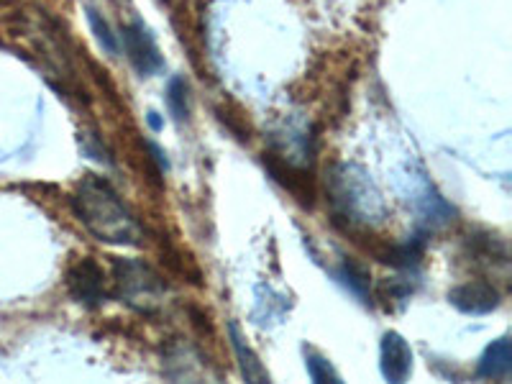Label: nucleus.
<instances>
[{"mask_svg": "<svg viewBox=\"0 0 512 384\" xmlns=\"http://www.w3.org/2000/svg\"><path fill=\"white\" fill-rule=\"evenodd\" d=\"M72 208L95 239L113 246H139L141 226L116 187L98 175H85L72 195Z\"/></svg>", "mask_w": 512, "mask_h": 384, "instance_id": "nucleus-1", "label": "nucleus"}, {"mask_svg": "<svg viewBox=\"0 0 512 384\" xmlns=\"http://www.w3.org/2000/svg\"><path fill=\"white\" fill-rule=\"evenodd\" d=\"M328 198L338 218L349 223L382 221V198L377 187L354 164H338L328 177Z\"/></svg>", "mask_w": 512, "mask_h": 384, "instance_id": "nucleus-2", "label": "nucleus"}, {"mask_svg": "<svg viewBox=\"0 0 512 384\" xmlns=\"http://www.w3.org/2000/svg\"><path fill=\"white\" fill-rule=\"evenodd\" d=\"M113 285L121 303L139 313L152 315L167 303V285L146 262L139 259H116L113 264Z\"/></svg>", "mask_w": 512, "mask_h": 384, "instance_id": "nucleus-3", "label": "nucleus"}, {"mask_svg": "<svg viewBox=\"0 0 512 384\" xmlns=\"http://www.w3.org/2000/svg\"><path fill=\"white\" fill-rule=\"evenodd\" d=\"M121 47L126 52L128 62L134 64V70L141 77H152L154 72H159L164 67L157 41H154V36L149 34V29L141 21L123 26L121 36H118V49Z\"/></svg>", "mask_w": 512, "mask_h": 384, "instance_id": "nucleus-4", "label": "nucleus"}, {"mask_svg": "<svg viewBox=\"0 0 512 384\" xmlns=\"http://www.w3.org/2000/svg\"><path fill=\"white\" fill-rule=\"evenodd\" d=\"M67 290H70L72 300L85 308H100L108 297L105 290V274L98 262L93 259H82L75 267L67 272Z\"/></svg>", "mask_w": 512, "mask_h": 384, "instance_id": "nucleus-5", "label": "nucleus"}, {"mask_svg": "<svg viewBox=\"0 0 512 384\" xmlns=\"http://www.w3.org/2000/svg\"><path fill=\"white\" fill-rule=\"evenodd\" d=\"M379 369H382V377L392 384L408 382L410 374H413V349L400 333L390 331L382 336V344H379Z\"/></svg>", "mask_w": 512, "mask_h": 384, "instance_id": "nucleus-6", "label": "nucleus"}, {"mask_svg": "<svg viewBox=\"0 0 512 384\" xmlns=\"http://www.w3.org/2000/svg\"><path fill=\"white\" fill-rule=\"evenodd\" d=\"M448 303L466 315H487L500 308L502 295L492 282H466L448 292Z\"/></svg>", "mask_w": 512, "mask_h": 384, "instance_id": "nucleus-7", "label": "nucleus"}, {"mask_svg": "<svg viewBox=\"0 0 512 384\" xmlns=\"http://www.w3.org/2000/svg\"><path fill=\"white\" fill-rule=\"evenodd\" d=\"M512 372V344L510 338L502 336L484 349L479 359L477 374L484 379H507Z\"/></svg>", "mask_w": 512, "mask_h": 384, "instance_id": "nucleus-8", "label": "nucleus"}, {"mask_svg": "<svg viewBox=\"0 0 512 384\" xmlns=\"http://www.w3.org/2000/svg\"><path fill=\"white\" fill-rule=\"evenodd\" d=\"M228 336H231V346H233V351H236V359H239L241 377L251 384L269 382V372L264 369V364L259 361V356L254 354V349L246 344V338L241 336V331L236 323H228Z\"/></svg>", "mask_w": 512, "mask_h": 384, "instance_id": "nucleus-9", "label": "nucleus"}, {"mask_svg": "<svg viewBox=\"0 0 512 384\" xmlns=\"http://www.w3.org/2000/svg\"><path fill=\"white\" fill-rule=\"evenodd\" d=\"M336 277L354 292L356 297H361V303H369V272L361 264L351 262V259H341V267H338Z\"/></svg>", "mask_w": 512, "mask_h": 384, "instance_id": "nucleus-10", "label": "nucleus"}, {"mask_svg": "<svg viewBox=\"0 0 512 384\" xmlns=\"http://www.w3.org/2000/svg\"><path fill=\"white\" fill-rule=\"evenodd\" d=\"M423 254H425V239L423 236H413V239H408L405 244L392 246V251H387V256H384V262L395 264V267H402V269H413L418 267Z\"/></svg>", "mask_w": 512, "mask_h": 384, "instance_id": "nucleus-11", "label": "nucleus"}, {"mask_svg": "<svg viewBox=\"0 0 512 384\" xmlns=\"http://www.w3.org/2000/svg\"><path fill=\"white\" fill-rule=\"evenodd\" d=\"M305 369H308V377L315 384H341V374L333 369V364L326 356L318 354L315 349H305Z\"/></svg>", "mask_w": 512, "mask_h": 384, "instance_id": "nucleus-12", "label": "nucleus"}, {"mask_svg": "<svg viewBox=\"0 0 512 384\" xmlns=\"http://www.w3.org/2000/svg\"><path fill=\"white\" fill-rule=\"evenodd\" d=\"M88 21H90V29H93L95 39H98V44L105 49V54L116 57V54H118V36L113 34L111 24H108V21H105V18L90 6H88Z\"/></svg>", "mask_w": 512, "mask_h": 384, "instance_id": "nucleus-13", "label": "nucleus"}, {"mask_svg": "<svg viewBox=\"0 0 512 384\" xmlns=\"http://www.w3.org/2000/svg\"><path fill=\"white\" fill-rule=\"evenodd\" d=\"M167 105L177 121L187 118V85L182 77H172L167 88Z\"/></svg>", "mask_w": 512, "mask_h": 384, "instance_id": "nucleus-14", "label": "nucleus"}, {"mask_svg": "<svg viewBox=\"0 0 512 384\" xmlns=\"http://www.w3.org/2000/svg\"><path fill=\"white\" fill-rule=\"evenodd\" d=\"M149 126L154 128V131H159V128H162V118H159V113H149Z\"/></svg>", "mask_w": 512, "mask_h": 384, "instance_id": "nucleus-15", "label": "nucleus"}]
</instances>
